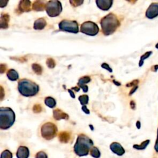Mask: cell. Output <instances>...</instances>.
Wrapping results in <instances>:
<instances>
[{
    "instance_id": "cell-4",
    "label": "cell",
    "mask_w": 158,
    "mask_h": 158,
    "mask_svg": "<svg viewBox=\"0 0 158 158\" xmlns=\"http://www.w3.org/2000/svg\"><path fill=\"white\" fill-rule=\"evenodd\" d=\"M15 120V115L13 110L8 107L0 108V128L7 130L11 127Z\"/></svg>"
},
{
    "instance_id": "cell-24",
    "label": "cell",
    "mask_w": 158,
    "mask_h": 158,
    "mask_svg": "<svg viewBox=\"0 0 158 158\" xmlns=\"http://www.w3.org/2000/svg\"><path fill=\"white\" fill-rule=\"evenodd\" d=\"M90 155L94 158H99L101 156V152L98 148L93 146L90 150Z\"/></svg>"
},
{
    "instance_id": "cell-13",
    "label": "cell",
    "mask_w": 158,
    "mask_h": 158,
    "mask_svg": "<svg viewBox=\"0 0 158 158\" xmlns=\"http://www.w3.org/2000/svg\"><path fill=\"white\" fill-rule=\"evenodd\" d=\"M31 2L28 0H22L19 4V10L20 12H28L31 10Z\"/></svg>"
},
{
    "instance_id": "cell-46",
    "label": "cell",
    "mask_w": 158,
    "mask_h": 158,
    "mask_svg": "<svg viewBox=\"0 0 158 158\" xmlns=\"http://www.w3.org/2000/svg\"><path fill=\"white\" fill-rule=\"evenodd\" d=\"M156 48L157 49H158V43H157V44H156Z\"/></svg>"
},
{
    "instance_id": "cell-41",
    "label": "cell",
    "mask_w": 158,
    "mask_h": 158,
    "mask_svg": "<svg viewBox=\"0 0 158 158\" xmlns=\"http://www.w3.org/2000/svg\"><path fill=\"white\" fill-rule=\"evenodd\" d=\"M158 69V65H154L152 68H151V70L153 71V72H156Z\"/></svg>"
},
{
    "instance_id": "cell-10",
    "label": "cell",
    "mask_w": 158,
    "mask_h": 158,
    "mask_svg": "<svg viewBox=\"0 0 158 158\" xmlns=\"http://www.w3.org/2000/svg\"><path fill=\"white\" fill-rule=\"evenodd\" d=\"M113 1L112 0H96V4L97 7L102 10H108L112 5Z\"/></svg>"
},
{
    "instance_id": "cell-12",
    "label": "cell",
    "mask_w": 158,
    "mask_h": 158,
    "mask_svg": "<svg viewBox=\"0 0 158 158\" xmlns=\"http://www.w3.org/2000/svg\"><path fill=\"white\" fill-rule=\"evenodd\" d=\"M91 78L89 76H84L81 77L78 81V86L79 88H81L83 89V91L84 93H86L88 91V86L86 85V83L90 82Z\"/></svg>"
},
{
    "instance_id": "cell-35",
    "label": "cell",
    "mask_w": 158,
    "mask_h": 158,
    "mask_svg": "<svg viewBox=\"0 0 158 158\" xmlns=\"http://www.w3.org/2000/svg\"><path fill=\"white\" fill-rule=\"evenodd\" d=\"M8 2V1L7 0H1L0 1V7L2 8V7H4L6 6Z\"/></svg>"
},
{
    "instance_id": "cell-18",
    "label": "cell",
    "mask_w": 158,
    "mask_h": 158,
    "mask_svg": "<svg viewBox=\"0 0 158 158\" xmlns=\"http://www.w3.org/2000/svg\"><path fill=\"white\" fill-rule=\"evenodd\" d=\"M46 3L43 1H35L32 5V9L36 11H43L46 9Z\"/></svg>"
},
{
    "instance_id": "cell-33",
    "label": "cell",
    "mask_w": 158,
    "mask_h": 158,
    "mask_svg": "<svg viewBox=\"0 0 158 158\" xmlns=\"http://www.w3.org/2000/svg\"><path fill=\"white\" fill-rule=\"evenodd\" d=\"M138 83H139V81L138 80H133V81H132L131 82H130V83H127V85H126V86H127V87H130V86H137V85L138 84Z\"/></svg>"
},
{
    "instance_id": "cell-5",
    "label": "cell",
    "mask_w": 158,
    "mask_h": 158,
    "mask_svg": "<svg viewBox=\"0 0 158 158\" xmlns=\"http://www.w3.org/2000/svg\"><path fill=\"white\" fill-rule=\"evenodd\" d=\"M57 132L56 125L52 122H46L44 123L41 128V134L43 138L50 140L54 138Z\"/></svg>"
},
{
    "instance_id": "cell-23",
    "label": "cell",
    "mask_w": 158,
    "mask_h": 158,
    "mask_svg": "<svg viewBox=\"0 0 158 158\" xmlns=\"http://www.w3.org/2000/svg\"><path fill=\"white\" fill-rule=\"evenodd\" d=\"M31 68L33 70V72L36 74V75H41L42 72H43V68L42 67L39 65L38 64L36 63H34L31 65Z\"/></svg>"
},
{
    "instance_id": "cell-27",
    "label": "cell",
    "mask_w": 158,
    "mask_h": 158,
    "mask_svg": "<svg viewBox=\"0 0 158 158\" xmlns=\"http://www.w3.org/2000/svg\"><path fill=\"white\" fill-rule=\"evenodd\" d=\"M46 64L48 67L49 69H54L56 67V62L52 58L47 59Z\"/></svg>"
},
{
    "instance_id": "cell-14",
    "label": "cell",
    "mask_w": 158,
    "mask_h": 158,
    "mask_svg": "<svg viewBox=\"0 0 158 158\" xmlns=\"http://www.w3.org/2000/svg\"><path fill=\"white\" fill-rule=\"evenodd\" d=\"M29 155L30 151L27 147L23 146L19 147L16 153V156L17 158H28Z\"/></svg>"
},
{
    "instance_id": "cell-15",
    "label": "cell",
    "mask_w": 158,
    "mask_h": 158,
    "mask_svg": "<svg viewBox=\"0 0 158 158\" xmlns=\"http://www.w3.org/2000/svg\"><path fill=\"white\" fill-rule=\"evenodd\" d=\"M53 117L56 120H60L61 119L68 120L69 116L67 113L63 112L62 110L57 109L53 110Z\"/></svg>"
},
{
    "instance_id": "cell-26",
    "label": "cell",
    "mask_w": 158,
    "mask_h": 158,
    "mask_svg": "<svg viewBox=\"0 0 158 158\" xmlns=\"http://www.w3.org/2000/svg\"><path fill=\"white\" fill-rule=\"evenodd\" d=\"M152 53V51H148V52H146V53H144L143 55H142L141 56L140 60H139V67H141L143 65L144 60L145 59H146L147 58H148L151 55Z\"/></svg>"
},
{
    "instance_id": "cell-22",
    "label": "cell",
    "mask_w": 158,
    "mask_h": 158,
    "mask_svg": "<svg viewBox=\"0 0 158 158\" xmlns=\"http://www.w3.org/2000/svg\"><path fill=\"white\" fill-rule=\"evenodd\" d=\"M149 142H150V140L147 139V140H145L143 142H142L140 144H134L133 146V148L136 149H138V150H143L147 147V146L149 144Z\"/></svg>"
},
{
    "instance_id": "cell-3",
    "label": "cell",
    "mask_w": 158,
    "mask_h": 158,
    "mask_svg": "<svg viewBox=\"0 0 158 158\" xmlns=\"http://www.w3.org/2000/svg\"><path fill=\"white\" fill-rule=\"evenodd\" d=\"M18 90L20 94L25 97L35 96L40 90L39 86L35 82L23 78L18 82Z\"/></svg>"
},
{
    "instance_id": "cell-11",
    "label": "cell",
    "mask_w": 158,
    "mask_h": 158,
    "mask_svg": "<svg viewBox=\"0 0 158 158\" xmlns=\"http://www.w3.org/2000/svg\"><path fill=\"white\" fill-rule=\"evenodd\" d=\"M110 150L117 156H121L125 153V149L122 147V146L117 142H114L110 145Z\"/></svg>"
},
{
    "instance_id": "cell-34",
    "label": "cell",
    "mask_w": 158,
    "mask_h": 158,
    "mask_svg": "<svg viewBox=\"0 0 158 158\" xmlns=\"http://www.w3.org/2000/svg\"><path fill=\"white\" fill-rule=\"evenodd\" d=\"M7 69V65L6 64H1L0 65V73L2 74L4 72H6Z\"/></svg>"
},
{
    "instance_id": "cell-2",
    "label": "cell",
    "mask_w": 158,
    "mask_h": 158,
    "mask_svg": "<svg viewBox=\"0 0 158 158\" xmlns=\"http://www.w3.org/2000/svg\"><path fill=\"white\" fill-rule=\"evenodd\" d=\"M102 33L106 35H110L114 33L120 26V22L113 13H109L102 17L100 22Z\"/></svg>"
},
{
    "instance_id": "cell-32",
    "label": "cell",
    "mask_w": 158,
    "mask_h": 158,
    "mask_svg": "<svg viewBox=\"0 0 158 158\" xmlns=\"http://www.w3.org/2000/svg\"><path fill=\"white\" fill-rule=\"evenodd\" d=\"M101 67L103 68L104 69L107 70V71H109V72H112V69L111 67H110V66L109 65V64H107V63H102L101 64Z\"/></svg>"
},
{
    "instance_id": "cell-39",
    "label": "cell",
    "mask_w": 158,
    "mask_h": 158,
    "mask_svg": "<svg viewBox=\"0 0 158 158\" xmlns=\"http://www.w3.org/2000/svg\"><path fill=\"white\" fill-rule=\"evenodd\" d=\"M68 92L69 93L70 96H71V98H73V99L75 98V95L73 91L71 89H68Z\"/></svg>"
},
{
    "instance_id": "cell-19",
    "label": "cell",
    "mask_w": 158,
    "mask_h": 158,
    "mask_svg": "<svg viewBox=\"0 0 158 158\" xmlns=\"http://www.w3.org/2000/svg\"><path fill=\"white\" fill-rule=\"evenodd\" d=\"M70 139V133L67 131H60L59 134V139L61 143H67Z\"/></svg>"
},
{
    "instance_id": "cell-28",
    "label": "cell",
    "mask_w": 158,
    "mask_h": 158,
    "mask_svg": "<svg viewBox=\"0 0 158 158\" xmlns=\"http://www.w3.org/2000/svg\"><path fill=\"white\" fill-rule=\"evenodd\" d=\"M1 158H12V154L10 151L6 149L2 152Z\"/></svg>"
},
{
    "instance_id": "cell-20",
    "label": "cell",
    "mask_w": 158,
    "mask_h": 158,
    "mask_svg": "<svg viewBox=\"0 0 158 158\" xmlns=\"http://www.w3.org/2000/svg\"><path fill=\"white\" fill-rule=\"evenodd\" d=\"M6 75L9 80H10V81H16L19 79V73L15 70L13 69H9L7 72Z\"/></svg>"
},
{
    "instance_id": "cell-44",
    "label": "cell",
    "mask_w": 158,
    "mask_h": 158,
    "mask_svg": "<svg viewBox=\"0 0 158 158\" xmlns=\"http://www.w3.org/2000/svg\"><path fill=\"white\" fill-rule=\"evenodd\" d=\"M72 89H74V90H75V91H76L77 92H78V91H80V88H78V87H77V86H75V87H73V88H72Z\"/></svg>"
},
{
    "instance_id": "cell-21",
    "label": "cell",
    "mask_w": 158,
    "mask_h": 158,
    "mask_svg": "<svg viewBox=\"0 0 158 158\" xmlns=\"http://www.w3.org/2000/svg\"><path fill=\"white\" fill-rule=\"evenodd\" d=\"M44 104L50 108H54L56 106V101L54 98L48 96L44 99Z\"/></svg>"
},
{
    "instance_id": "cell-1",
    "label": "cell",
    "mask_w": 158,
    "mask_h": 158,
    "mask_svg": "<svg viewBox=\"0 0 158 158\" xmlns=\"http://www.w3.org/2000/svg\"><path fill=\"white\" fill-rule=\"evenodd\" d=\"M93 141L91 138L84 134L78 136L75 144L73 146L75 153L80 157L87 156L89 151L93 147Z\"/></svg>"
},
{
    "instance_id": "cell-29",
    "label": "cell",
    "mask_w": 158,
    "mask_h": 158,
    "mask_svg": "<svg viewBox=\"0 0 158 158\" xmlns=\"http://www.w3.org/2000/svg\"><path fill=\"white\" fill-rule=\"evenodd\" d=\"M69 2L73 7H78L83 3V0H70Z\"/></svg>"
},
{
    "instance_id": "cell-8",
    "label": "cell",
    "mask_w": 158,
    "mask_h": 158,
    "mask_svg": "<svg viewBox=\"0 0 158 158\" xmlns=\"http://www.w3.org/2000/svg\"><path fill=\"white\" fill-rule=\"evenodd\" d=\"M80 30L86 35L95 36L99 33V28L96 23L91 21H86L81 23Z\"/></svg>"
},
{
    "instance_id": "cell-25",
    "label": "cell",
    "mask_w": 158,
    "mask_h": 158,
    "mask_svg": "<svg viewBox=\"0 0 158 158\" xmlns=\"http://www.w3.org/2000/svg\"><path fill=\"white\" fill-rule=\"evenodd\" d=\"M78 101H80V104L83 106H86L89 101V97L86 94L81 95L78 97Z\"/></svg>"
},
{
    "instance_id": "cell-42",
    "label": "cell",
    "mask_w": 158,
    "mask_h": 158,
    "mask_svg": "<svg viewBox=\"0 0 158 158\" xmlns=\"http://www.w3.org/2000/svg\"><path fill=\"white\" fill-rule=\"evenodd\" d=\"M1 100L3 99V97H4V90L2 88V86H1Z\"/></svg>"
},
{
    "instance_id": "cell-16",
    "label": "cell",
    "mask_w": 158,
    "mask_h": 158,
    "mask_svg": "<svg viewBox=\"0 0 158 158\" xmlns=\"http://www.w3.org/2000/svg\"><path fill=\"white\" fill-rule=\"evenodd\" d=\"M9 20L10 17L8 14L1 13L0 18V28L1 29H7L9 27Z\"/></svg>"
},
{
    "instance_id": "cell-36",
    "label": "cell",
    "mask_w": 158,
    "mask_h": 158,
    "mask_svg": "<svg viewBox=\"0 0 158 158\" xmlns=\"http://www.w3.org/2000/svg\"><path fill=\"white\" fill-rule=\"evenodd\" d=\"M81 110H82L86 114H89V113H90L89 110L87 108L86 106H83L82 107H81Z\"/></svg>"
},
{
    "instance_id": "cell-9",
    "label": "cell",
    "mask_w": 158,
    "mask_h": 158,
    "mask_svg": "<svg viewBox=\"0 0 158 158\" xmlns=\"http://www.w3.org/2000/svg\"><path fill=\"white\" fill-rule=\"evenodd\" d=\"M158 16V2H153L148 7L146 12V17L152 19Z\"/></svg>"
},
{
    "instance_id": "cell-45",
    "label": "cell",
    "mask_w": 158,
    "mask_h": 158,
    "mask_svg": "<svg viewBox=\"0 0 158 158\" xmlns=\"http://www.w3.org/2000/svg\"><path fill=\"white\" fill-rule=\"evenodd\" d=\"M113 82H114V83H115L116 85H118V86H120V83L117 82V81H115V80H113Z\"/></svg>"
},
{
    "instance_id": "cell-6",
    "label": "cell",
    "mask_w": 158,
    "mask_h": 158,
    "mask_svg": "<svg viewBox=\"0 0 158 158\" xmlns=\"http://www.w3.org/2000/svg\"><path fill=\"white\" fill-rule=\"evenodd\" d=\"M45 9L49 17H57L60 15L62 10V4L59 1L57 0L49 1L46 2Z\"/></svg>"
},
{
    "instance_id": "cell-31",
    "label": "cell",
    "mask_w": 158,
    "mask_h": 158,
    "mask_svg": "<svg viewBox=\"0 0 158 158\" xmlns=\"http://www.w3.org/2000/svg\"><path fill=\"white\" fill-rule=\"evenodd\" d=\"M35 158H48V156L44 152L40 151L36 153Z\"/></svg>"
},
{
    "instance_id": "cell-17",
    "label": "cell",
    "mask_w": 158,
    "mask_h": 158,
    "mask_svg": "<svg viewBox=\"0 0 158 158\" xmlns=\"http://www.w3.org/2000/svg\"><path fill=\"white\" fill-rule=\"evenodd\" d=\"M46 21L44 18H40L36 20L33 24V28L36 30H41L46 27Z\"/></svg>"
},
{
    "instance_id": "cell-37",
    "label": "cell",
    "mask_w": 158,
    "mask_h": 158,
    "mask_svg": "<svg viewBox=\"0 0 158 158\" xmlns=\"http://www.w3.org/2000/svg\"><path fill=\"white\" fill-rule=\"evenodd\" d=\"M154 149L155 151L158 152V129H157V139L156 141V143L154 145Z\"/></svg>"
},
{
    "instance_id": "cell-40",
    "label": "cell",
    "mask_w": 158,
    "mask_h": 158,
    "mask_svg": "<svg viewBox=\"0 0 158 158\" xmlns=\"http://www.w3.org/2000/svg\"><path fill=\"white\" fill-rule=\"evenodd\" d=\"M130 107L132 109H135V107H136V104L135 102L133 101H130Z\"/></svg>"
},
{
    "instance_id": "cell-38",
    "label": "cell",
    "mask_w": 158,
    "mask_h": 158,
    "mask_svg": "<svg viewBox=\"0 0 158 158\" xmlns=\"http://www.w3.org/2000/svg\"><path fill=\"white\" fill-rule=\"evenodd\" d=\"M137 88H138V86H134V87L131 89V91H130V93H129V95H130V96H131L132 94H133V93L136 91V90L137 89Z\"/></svg>"
},
{
    "instance_id": "cell-43",
    "label": "cell",
    "mask_w": 158,
    "mask_h": 158,
    "mask_svg": "<svg viewBox=\"0 0 158 158\" xmlns=\"http://www.w3.org/2000/svg\"><path fill=\"white\" fill-rule=\"evenodd\" d=\"M136 127H137V128H138V129H139V128H140L141 123H140V122H139V121H137V122H136Z\"/></svg>"
},
{
    "instance_id": "cell-7",
    "label": "cell",
    "mask_w": 158,
    "mask_h": 158,
    "mask_svg": "<svg viewBox=\"0 0 158 158\" xmlns=\"http://www.w3.org/2000/svg\"><path fill=\"white\" fill-rule=\"evenodd\" d=\"M59 28L60 31L72 33H77L79 31L78 24L75 20H62L59 23Z\"/></svg>"
},
{
    "instance_id": "cell-30",
    "label": "cell",
    "mask_w": 158,
    "mask_h": 158,
    "mask_svg": "<svg viewBox=\"0 0 158 158\" xmlns=\"http://www.w3.org/2000/svg\"><path fill=\"white\" fill-rule=\"evenodd\" d=\"M42 111V107L40 104H35L33 107V112L34 113H36V114H38V113H40Z\"/></svg>"
}]
</instances>
